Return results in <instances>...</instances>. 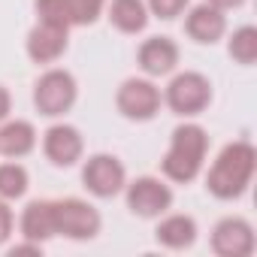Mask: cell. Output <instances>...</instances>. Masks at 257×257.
I'll list each match as a JSON object with an SVG mask.
<instances>
[{
	"instance_id": "2e32d148",
	"label": "cell",
	"mask_w": 257,
	"mask_h": 257,
	"mask_svg": "<svg viewBox=\"0 0 257 257\" xmlns=\"http://www.w3.org/2000/svg\"><path fill=\"white\" fill-rule=\"evenodd\" d=\"M37 149V127L25 118H7L0 121V155L4 158H25Z\"/></svg>"
},
{
	"instance_id": "ffe728a7",
	"label": "cell",
	"mask_w": 257,
	"mask_h": 257,
	"mask_svg": "<svg viewBox=\"0 0 257 257\" xmlns=\"http://www.w3.org/2000/svg\"><path fill=\"white\" fill-rule=\"evenodd\" d=\"M34 10H37V22L61 25V28H73L70 0H34Z\"/></svg>"
},
{
	"instance_id": "484cf974",
	"label": "cell",
	"mask_w": 257,
	"mask_h": 257,
	"mask_svg": "<svg viewBox=\"0 0 257 257\" xmlns=\"http://www.w3.org/2000/svg\"><path fill=\"white\" fill-rule=\"evenodd\" d=\"M206 4H212V7H218V10H239L242 4H245V0H206Z\"/></svg>"
},
{
	"instance_id": "603a6c76",
	"label": "cell",
	"mask_w": 257,
	"mask_h": 257,
	"mask_svg": "<svg viewBox=\"0 0 257 257\" xmlns=\"http://www.w3.org/2000/svg\"><path fill=\"white\" fill-rule=\"evenodd\" d=\"M13 230H16V215L10 209V200L0 197V245H7L13 239Z\"/></svg>"
},
{
	"instance_id": "d6986e66",
	"label": "cell",
	"mask_w": 257,
	"mask_h": 257,
	"mask_svg": "<svg viewBox=\"0 0 257 257\" xmlns=\"http://www.w3.org/2000/svg\"><path fill=\"white\" fill-rule=\"evenodd\" d=\"M227 52L236 64L242 67H251L257 61V28L254 25H242L230 34V43H227Z\"/></svg>"
},
{
	"instance_id": "8fae6325",
	"label": "cell",
	"mask_w": 257,
	"mask_h": 257,
	"mask_svg": "<svg viewBox=\"0 0 257 257\" xmlns=\"http://www.w3.org/2000/svg\"><path fill=\"white\" fill-rule=\"evenodd\" d=\"M67 43H70V28L37 22L25 40V49L34 64H55L67 52Z\"/></svg>"
},
{
	"instance_id": "7c38bea8",
	"label": "cell",
	"mask_w": 257,
	"mask_h": 257,
	"mask_svg": "<svg viewBox=\"0 0 257 257\" xmlns=\"http://www.w3.org/2000/svg\"><path fill=\"white\" fill-rule=\"evenodd\" d=\"M179 46L176 40L170 37H149L140 52H137V64L140 70L149 76V79H161V76H170L176 67H179Z\"/></svg>"
},
{
	"instance_id": "5bb4252c",
	"label": "cell",
	"mask_w": 257,
	"mask_h": 257,
	"mask_svg": "<svg viewBox=\"0 0 257 257\" xmlns=\"http://www.w3.org/2000/svg\"><path fill=\"white\" fill-rule=\"evenodd\" d=\"M19 230H22V239H31V242H49L58 236V227H55V200H31L22 212V221H19Z\"/></svg>"
},
{
	"instance_id": "277c9868",
	"label": "cell",
	"mask_w": 257,
	"mask_h": 257,
	"mask_svg": "<svg viewBox=\"0 0 257 257\" xmlns=\"http://www.w3.org/2000/svg\"><path fill=\"white\" fill-rule=\"evenodd\" d=\"M164 103L182 115V118H194L200 112L209 109L212 103V82L197 73V70H185V73H176L164 91Z\"/></svg>"
},
{
	"instance_id": "d4e9b609",
	"label": "cell",
	"mask_w": 257,
	"mask_h": 257,
	"mask_svg": "<svg viewBox=\"0 0 257 257\" xmlns=\"http://www.w3.org/2000/svg\"><path fill=\"white\" fill-rule=\"evenodd\" d=\"M10 106H13V97H10V91L4 85H0V121L10 118Z\"/></svg>"
},
{
	"instance_id": "cb8c5ba5",
	"label": "cell",
	"mask_w": 257,
	"mask_h": 257,
	"mask_svg": "<svg viewBox=\"0 0 257 257\" xmlns=\"http://www.w3.org/2000/svg\"><path fill=\"white\" fill-rule=\"evenodd\" d=\"M22 254H34V257H40V254H43V245H40V242L25 239V242H19V245H13V248H10V257H22Z\"/></svg>"
},
{
	"instance_id": "5b68a950",
	"label": "cell",
	"mask_w": 257,
	"mask_h": 257,
	"mask_svg": "<svg viewBox=\"0 0 257 257\" xmlns=\"http://www.w3.org/2000/svg\"><path fill=\"white\" fill-rule=\"evenodd\" d=\"M55 227H58V236H64V239L88 242L100 233L103 218L88 200L64 197V200H55Z\"/></svg>"
},
{
	"instance_id": "ac0fdd59",
	"label": "cell",
	"mask_w": 257,
	"mask_h": 257,
	"mask_svg": "<svg viewBox=\"0 0 257 257\" xmlns=\"http://www.w3.org/2000/svg\"><path fill=\"white\" fill-rule=\"evenodd\" d=\"M28 185H31V176L28 170L19 164V161H7V164H0V197L4 200H22L28 194Z\"/></svg>"
},
{
	"instance_id": "8992f818",
	"label": "cell",
	"mask_w": 257,
	"mask_h": 257,
	"mask_svg": "<svg viewBox=\"0 0 257 257\" xmlns=\"http://www.w3.org/2000/svg\"><path fill=\"white\" fill-rule=\"evenodd\" d=\"M161 103H164V94L161 88L146 76H131L124 79L118 94H115V106L124 118L131 121H152L158 112H161Z\"/></svg>"
},
{
	"instance_id": "7a4b0ae2",
	"label": "cell",
	"mask_w": 257,
	"mask_h": 257,
	"mask_svg": "<svg viewBox=\"0 0 257 257\" xmlns=\"http://www.w3.org/2000/svg\"><path fill=\"white\" fill-rule=\"evenodd\" d=\"M206 152H209V134L200 124L185 121L170 137V149H167V155L161 161V170H164V176L170 182L188 185V182H194L203 173Z\"/></svg>"
},
{
	"instance_id": "6da1fadb",
	"label": "cell",
	"mask_w": 257,
	"mask_h": 257,
	"mask_svg": "<svg viewBox=\"0 0 257 257\" xmlns=\"http://www.w3.org/2000/svg\"><path fill=\"white\" fill-rule=\"evenodd\" d=\"M257 170V149L248 140H236L221 149L215 164L206 173V188L218 200H239Z\"/></svg>"
},
{
	"instance_id": "7402d4cb",
	"label": "cell",
	"mask_w": 257,
	"mask_h": 257,
	"mask_svg": "<svg viewBox=\"0 0 257 257\" xmlns=\"http://www.w3.org/2000/svg\"><path fill=\"white\" fill-rule=\"evenodd\" d=\"M146 7H149V16H158L164 22H173V19H179L191 7V0H146Z\"/></svg>"
},
{
	"instance_id": "52a82bcc",
	"label": "cell",
	"mask_w": 257,
	"mask_h": 257,
	"mask_svg": "<svg viewBox=\"0 0 257 257\" xmlns=\"http://www.w3.org/2000/svg\"><path fill=\"white\" fill-rule=\"evenodd\" d=\"M124 200L137 218H161L173 209V188L158 176H140L124 185Z\"/></svg>"
},
{
	"instance_id": "4fadbf2b",
	"label": "cell",
	"mask_w": 257,
	"mask_h": 257,
	"mask_svg": "<svg viewBox=\"0 0 257 257\" xmlns=\"http://www.w3.org/2000/svg\"><path fill=\"white\" fill-rule=\"evenodd\" d=\"M185 31L194 43L212 46L227 34V16H224V10H218L212 4H197L185 16Z\"/></svg>"
},
{
	"instance_id": "3957f363",
	"label": "cell",
	"mask_w": 257,
	"mask_h": 257,
	"mask_svg": "<svg viewBox=\"0 0 257 257\" xmlns=\"http://www.w3.org/2000/svg\"><path fill=\"white\" fill-rule=\"evenodd\" d=\"M76 97H79L76 76L70 70H61V67L46 70L34 85V106L46 118H61L64 112H70Z\"/></svg>"
},
{
	"instance_id": "44dd1931",
	"label": "cell",
	"mask_w": 257,
	"mask_h": 257,
	"mask_svg": "<svg viewBox=\"0 0 257 257\" xmlns=\"http://www.w3.org/2000/svg\"><path fill=\"white\" fill-rule=\"evenodd\" d=\"M103 10H106V0H70L73 25H94Z\"/></svg>"
},
{
	"instance_id": "ba28073f",
	"label": "cell",
	"mask_w": 257,
	"mask_h": 257,
	"mask_svg": "<svg viewBox=\"0 0 257 257\" xmlns=\"http://www.w3.org/2000/svg\"><path fill=\"white\" fill-rule=\"evenodd\" d=\"M82 185L88 194L100 197V200H109V197H118L127 185V170L124 164L115 158V155H91L82 167Z\"/></svg>"
},
{
	"instance_id": "9c48e42d",
	"label": "cell",
	"mask_w": 257,
	"mask_h": 257,
	"mask_svg": "<svg viewBox=\"0 0 257 257\" xmlns=\"http://www.w3.org/2000/svg\"><path fill=\"white\" fill-rule=\"evenodd\" d=\"M209 245L218 257H251L254 245H257V236H254V227L245 218L230 215V218H221L212 227Z\"/></svg>"
},
{
	"instance_id": "30bf717a",
	"label": "cell",
	"mask_w": 257,
	"mask_h": 257,
	"mask_svg": "<svg viewBox=\"0 0 257 257\" xmlns=\"http://www.w3.org/2000/svg\"><path fill=\"white\" fill-rule=\"evenodd\" d=\"M43 152L55 167H73L82 161L85 152V140L79 134V127L73 124H52L49 131L43 134Z\"/></svg>"
},
{
	"instance_id": "e0dca14e",
	"label": "cell",
	"mask_w": 257,
	"mask_h": 257,
	"mask_svg": "<svg viewBox=\"0 0 257 257\" xmlns=\"http://www.w3.org/2000/svg\"><path fill=\"white\" fill-rule=\"evenodd\" d=\"M106 16H109V25L121 34H143L149 25L146 0H109Z\"/></svg>"
},
{
	"instance_id": "9a60e30c",
	"label": "cell",
	"mask_w": 257,
	"mask_h": 257,
	"mask_svg": "<svg viewBox=\"0 0 257 257\" xmlns=\"http://www.w3.org/2000/svg\"><path fill=\"white\" fill-rule=\"evenodd\" d=\"M197 221L191 215H182V212H164L158 227H155V239L158 245H164L167 251H185L197 242Z\"/></svg>"
}]
</instances>
